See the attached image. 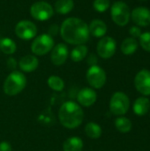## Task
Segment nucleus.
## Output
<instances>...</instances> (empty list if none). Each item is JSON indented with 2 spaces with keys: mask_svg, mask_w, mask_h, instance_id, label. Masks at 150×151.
<instances>
[{
  "mask_svg": "<svg viewBox=\"0 0 150 151\" xmlns=\"http://www.w3.org/2000/svg\"><path fill=\"white\" fill-rule=\"evenodd\" d=\"M60 35L65 42L73 45L86 43L90 35L88 24L75 17L68 18L62 23Z\"/></svg>",
  "mask_w": 150,
  "mask_h": 151,
  "instance_id": "f257e3e1",
  "label": "nucleus"
},
{
  "mask_svg": "<svg viewBox=\"0 0 150 151\" xmlns=\"http://www.w3.org/2000/svg\"><path fill=\"white\" fill-rule=\"evenodd\" d=\"M59 121L66 128L73 129L81 125L84 119V112L81 107L75 102L64 103L58 111Z\"/></svg>",
  "mask_w": 150,
  "mask_h": 151,
  "instance_id": "f03ea898",
  "label": "nucleus"
},
{
  "mask_svg": "<svg viewBox=\"0 0 150 151\" xmlns=\"http://www.w3.org/2000/svg\"><path fill=\"white\" fill-rule=\"evenodd\" d=\"M27 85V78L19 71H12L5 79L4 91L7 96H14L19 94Z\"/></svg>",
  "mask_w": 150,
  "mask_h": 151,
  "instance_id": "7ed1b4c3",
  "label": "nucleus"
},
{
  "mask_svg": "<svg viewBox=\"0 0 150 151\" xmlns=\"http://www.w3.org/2000/svg\"><path fill=\"white\" fill-rule=\"evenodd\" d=\"M111 14L112 20L118 26H126L130 19L131 12L128 5L122 2H115L111 9Z\"/></svg>",
  "mask_w": 150,
  "mask_h": 151,
  "instance_id": "20e7f679",
  "label": "nucleus"
},
{
  "mask_svg": "<svg viewBox=\"0 0 150 151\" xmlns=\"http://www.w3.org/2000/svg\"><path fill=\"white\" fill-rule=\"evenodd\" d=\"M130 107V100L128 96L123 92H116L111 96L110 102L111 111L117 116L126 114Z\"/></svg>",
  "mask_w": 150,
  "mask_h": 151,
  "instance_id": "39448f33",
  "label": "nucleus"
},
{
  "mask_svg": "<svg viewBox=\"0 0 150 151\" xmlns=\"http://www.w3.org/2000/svg\"><path fill=\"white\" fill-rule=\"evenodd\" d=\"M54 47V40L48 34H42L33 41L31 45L32 52L37 56H42L49 53Z\"/></svg>",
  "mask_w": 150,
  "mask_h": 151,
  "instance_id": "423d86ee",
  "label": "nucleus"
},
{
  "mask_svg": "<svg viewBox=\"0 0 150 151\" xmlns=\"http://www.w3.org/2000/svg\"><path fill=\"white\" fill-rule=\"evenodd\" d=\"M31 16L39 21H45L50 19L54 14V9L47 2L40 1L32 4L30 7Z\"/></svg>",
  "mask_w": 150,
  "mask_h": 151,
  "instance_id": "0eeeda50",
  "label": "nucleus"
},
{
  "mask_svg": "<svg viewBox=\"0 0 150 151\" xmlns=\"http://www.w3.org/2000/svg\"><path fill=\"white\" fill-rule=\"evenodd\" d=\"M86 77L88 84L96 89L102 88L106 82V73L104 70L96 65L89 67Z\"/></svg>",
  "mask_w": 150,
  "mask_h": 151,
  "instance_id": "6e6552de",
  "label": "nucleus"
},
{
  "mask_svg": "<svg viewBox=\"0 0 150 151\" xmlns=\"http://www.w3.org/2000/svg\"><path fill=\"white\" fill-rule=\"evenodd\" d=\"M16 35L22 40H30L35 37L37 28L34 23L29 20H21L15 27Z\"/></svg>",
  "mask_w": 150,
  "mask_h": 151,
  "instance_id": "1a4fd4ad",
  "label": "nucleus"
},
{
  "mask_svg": "<svg viewBox=\"0 0 150 151\" xmlns=\"http://www.w3.org/2000/svg\"><path fill=\"white\" fill-rule=\"evenodd\" d=\"M116 41L110 37L104 36L97 43V53L103 58H111L116 52Z\"/></svg>",
  "mask_w": 150,
  "mask_h": 151,
  "instance_id": "9d476101",
  "label": "nucleus"
},
{
  "mask_svg": "<svg viewBox=\"0 0 150 151\" xmlns=\"http://www.w3.org/2000/svg\"><path fill=\"white\" fill-rule=\"evenodd\" d=\"M136 89L143 96H150V71L143 69L140 71L134 79Z\"/></svg>",
  "mask_w": 150,
  "mask_h": 151,
  "instance_id": "9b49d317",
  "label": "nucleus"
},
{
  "mask_svg": "<svg viewBox=\"0 0 150 151\" xmlns=\"http://www.w3.org/2000/svg\"><path fill=\"white\" fill-rule=\"evenodd\" d=\"M51 50H52L50 54L51 62L57 66L65 64L69 55L68 47L65 43H58L57 45L53 47Z\"/></svg>",
  "mask_w": 150,
  "mask_h": 151,
  "instance_id": "f8f14e48",
  "label": "nucleus"
},
{
  "mask_svg": "<svg viewBox=\"0 0 150 151\" xmlns=\"http://www.w3.org/2000/svg\"><path fill=\"white\" fill-rule=\"evenodd\" d=\"M97 96L95 91L91 88H81L77 96V100L79 104L85 107H89L93 105L96 101Z\"/></svg>",
  "mask_w": 150,
  "mask_h": 151,
  "instance_id": "ddd939ff",
  "label": "nucleus"
},
{
  "mask_svg": "<svg viewBox=\"0 0 150 151\" xmlns=\"http://www.w3.org/2000/svg\"><path fill=\"white\" fill-rule=\"evenodd\" d=\"M132 19L137 25L147 27L150 25V11L145 7H137L132 12Z\"/></svg>",
  "mask_w": 150,
  "mask_h": 151,
  "instance_id": "4468645a",
  "label": "nucleus"
},
{
  "mask_svg": "<svg viewBox=\"0 0 150 151\" xmlns=\"http://www.w3.org/2000/svg\"><path fill=\"white\" fill-rule=\"evenodd\" d=\"M38 65H39L38 58L33 55H27L23 57L19 62V66L20 70L26 73L34 72L38 67Z\"/></svg>",
  "mask_w": 150,
  "mask_h": 151,
  "instance_id": "2eb2a0df",
  "label": "nucleus"
},
{
  "mask_svg": "<svg viewBox=\"0 0 150 151\" xmlns=\"http://www.w3.org/2000/svg\"><path fill=\"white\" fill-rule=\"evenodd\" d=\"M89 34L95 37H103L107 32L106 24L101 19H94L88 26Z\"/></svg>",
  "mask_w": 150,
  "mask_h": 151,
  "instance_id": "dca6fc26",
  "label": "nucleus"
},
{
  "mask_svg": "<svg viewBox=\"0 0 150 151\" xmlns=\"http://www.w3.org/2000/svg\"><path fill=\"white\" fill-rule=\"evenodd\" d=\"M133 111L138 116H143L145 115L150 109V101L146 96L139 97L135 100L133 106Z\"/></svg>",
  "mask_w": 150,
  "mask_h": 151,
  "instance_id": "f3484780",
  "label": "nucleus"
},
{
  "mask_svg": "<svg viewBox=\"0 0 150 151\" xmlns=\"http://www.w3.org/2000/svg\"><path fill=\"white\" fill-rule=\"evenodd\" d=\"M83 149V142L80 138L73 136L66 139L63 143L64 151H81Z\"/></svg>",
  "mask_w": 150,
  "mask_h": 151,
  "instance_id": "a211bd4d",
  "label": "nucleus"
},
{
  "mask_svg": "<svg viewBox=\"0 0 150 151\" xmlns=\"http://www.w3.org/2000/svg\"><path fill=\"white\" fill-rule=\"evenodd\" d=\"M74 6L72 0H57L55 4V11L62 15L69 13Z\"/></svg>",
  "mask_w": 150,
  "mask_h": 151,
  "instance_id": "6ab92c4d",
  "label": "nucleus"
},
{
  "mask_svg": "<svg viewBox=\"0 0 150 151\" xmlns=\"http://www.w3.org/2000/svg\"><path fill=\"white\" fill-rule=\"evenodd\" d=\"M138 48V42L134 38L129 37L123 41L121 44V51L125 55H132L133 54Z\"/></svg>",
  "mask_w": 150,
  "mask_h": 151,
  "instance_id": "aec40b11",
  "label": "nucleus"
},
{
  "mask_svg": "<svg viewBox=\"0 0 150 151\" xmlns=\"http://www.w3.org/2000/svg\"><path fill=\"white\" fill-rule=\"evenodd\" d=\"M85 133L90 139H98L102 135V128L98 124L89 122L85 127Z\"/></svg>",
  "mask_w": 150,
  "mask_h": 151,
  "instance_id": "412c9836",
  "label": "nucleus"
},
{
  "mask_svg": "<svg viewBox=\"0 0 150 151\" xmlns=\"http://www.w3.org/2000/svg\"><path fill=\"white\" fill-rule=\"evenodd\" d=\"M16 43L11 38H3L0 40V50L7 55H11L16 51Z\"/></svg>",
  "mask_w": 150,
  "mask_h": 151,
  "instance_id": "4be33fe9",
  "label": "nucleus"
},
{
  "mask_svg": "<svg viewBox=\"0 0 150 151\" xmlns=\"http://www.w3.org/2000/svg\"><path fill=\"white\" fill-rule=\"evenodd\" d=\"M88 54V47L80 44L77 45L71 52V58L74 62H80L82 61Z\"/></svg>",
  "mask_w": 150,
  "mask_h": 151,
  "instance_id": "5701e85b",
  "label": "nucleus"
},
{
  "mask_svg": "<svg viewBox=\"0 0 150 151\" xmlns=\"http://www.w3.org/2000/svg\"><path fill=\"white\" fill-rule=\"evenodd\" d=\"M115 127L120 133H128L132 129V122L126 117H119L115 120Z\"/></svg>",
  "mask_w": 150,
  "mask_h": 151,
  "instance_id": "b1692460",
  "label": "nucleus"
},
{
  "mask_svg": "<svg viewBox=\"0 0 150 151\" xmlns=\"http://www.w3.org/2000/svg\"><path fill=\"white\" fill-rule=\"evenodd\" d=\"M48 85L49 87L55 90V91H62L65 88V82L64 81L58 77V76H56V75H52L50 77H49L48 79Z\"/></svg>",
  "mask_w": 150,
  "mask_h": 151,
  "instance_id": "393cba45",
  "label": "nucleus"
},
{
  "mask_svg": "<svg viewBox=\"0 0 150 151\" xmlns=\"http://www.w3.org/2000/svg\"><path fill=\"white\" fill-rule=\"evenodd\" d=\"M110 0H95L93 3L95 10L99 12H103L107 11L110 7Z\"/></svg>",
  "mask_w": 150,
  "mask_h": 151,
  "instance_id": "a878e982",
  "label": "nucleus"
},
{
  "mask_svg": "<svg viewBox=\"0 0 150 151\" xmlns=\"http://www.w3.org/2000/svg\"><path fill=\"white\" fill-rule=\"evenodd\" d=\"M140 44L142 49L148 52H150V32H145L141 35Z\"/></svg>",
  "mask_w": 150,
  "mask_h": 151,
  "instance_id": "bb28decb",
  "label": "nucleus"
},
{
  "mask_svg": "<svg viewBox=\"0 0 150 151\" xmlns=\"http://www.w3.org/2000/svg\"><path fill=\"white\" fill-rule=\"evenodd\" d=\"M129 33H130V35H131L133 38H138V37H140L141 35V28H139L138 27L133 26V27H132L129 29Z\"/></svg>",
  "mask_w": 150,
  "mask_h": 151,
  "instance_id": "cd10ccee",
  "label": "nucleus"
},
{
  "mask_svg": "<svg viewBox=\"0 0 150 151\" xmlns=\"http://www.w3.org/2000/svg\"><path fill=\"white\" fill-rule=\"evenodd\" d=\"M6 63H7V66H8L9 69H11V70H12V71H15V69H16V67H17V61H16L15 58H9L7 59Z\"/></svg>",
  "mask_w": 150,
  "mask_h": 151,
  "instance_id": "c85d7f7f",
  "label": "nucleus"
},
{
  "mask_svg": "<svg viewBox=\"0 0 150 151\" xmlns=\"http://www.w3.org/2000/svg\"><path fill=\"white\" fill-rule=\"evenodd\" d=\"M58 30H59L58 26H57V24H52V25L50 27V28H49V33H48V35H50V36H52V35H57V33H58Z\"/></svg>",
  "mask_w": 150,
  "mask_h": 151,
  "instance_id": "c756f323",
  "label": "nucleus"
},
{
  "mask_svg": "<svg viewBox=\"0 0 150 151\" xmlns=\"http://www.w3.org/2000/svg\"><path fill=\"white\" fill-rule=\"evenodd\" d=\"M0 151H11V146L8 142H0Z\"/></svg>",
  "mask_w": 150,
  "mask_h": 151,
  "instance_id": "7c9ffc66",
  "label": "nucleus"
},
{
  "mask_svg": "<svg viewBox=\"0 0 150 151\" xmlns=\"http://www.w3.org/2000/svg\"><path fill=\"white\" fill-rule=\"evenodd\" d=\"M88 65H90L91 66L92 65H95L96 63H97V58L95 54H91L88 58Z\"/></svg>",
  "mask_w": 150,
  "mask_h": 151,
  "instance_id": "2f4dec72",
  "label": "nucleus"
},
{
  "mask_svg": "<svg viewBox=\"0 0 150 151\" xmlns=\"http://www.w3.org/2000/svg\"><path fill=\"white\" fill-rule=\"evenodd\" d=\"M141 1H145V0H141Z\"/></svg>",
  "mask_w": 150,
  "mask_h": 151,
  "instance_id": "473e14b6",
  "label": "nucleus"
}]
</instances>
